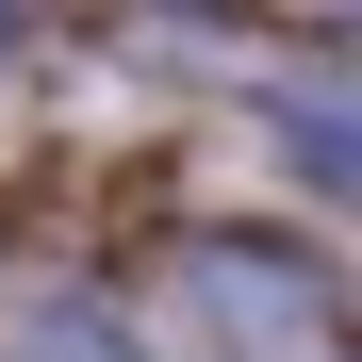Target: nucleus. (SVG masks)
Here are the masks:
<instances>
[{
  "label": "nucleus",
  "instance_id": "nucleus-1",
  "mask_svg": "<svg viewBox=\"0 0 362 362\" xmlns=\"http://www.w3.org/2000/svg\"><path fill=\"white\" fill-rule=\"evenodd\" d=\"M280 148L313 165V181H346V165H362V148H346V99H329V83H296V99H280Z\"/></svg>",
  "mask_w": 362,
  "mask_h": 362
},
{
  "label": "nucleus",
  "instance_id": "nucleus-2",
  "mask_svg": "<svg viewBox=\"0 0 362 362\" xmlns=\"http://www.w3.org/2000/svg\"><path fill=\"white\" fill-rule=\"evenodd\" d=\"M17 362H148V346H132V329H99V313H49Z\"/></svg>",
  "mask_w": 362,
  "mask_h": 362
}]
</instances>
